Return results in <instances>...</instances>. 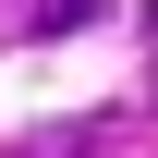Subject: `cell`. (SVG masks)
I'll list each match as a JSON object with an SVG mask.
<instances>
[{
  "label": "cell",
  "mask_w": 158,
  "mask_h": 158,
  "mask_svg": "<svg viewBox=\"0 0 158 158\" xmlns=\"http://www.w3.org/2000/svg\"><path fill=\"white\" fill-rule=\"evenodd\" d=\"M110 0H24V37H85Z\"/></svg>",
  "instance_id": "1"
},
{
  "label": "cell",
  "mask_w": 158,
  "mask_h": 158,
  "mask_svg": "<svg viewBox=\"0 0 158 158\" xmlns=\"http://www.w3.org/2000/svg\"><path fill=\"white\" fill-rule=\"evenodd\" d=\"M146 49H158V12H146Z\"/></svg>",
  "instance_id": "2"
}]
</instances>
